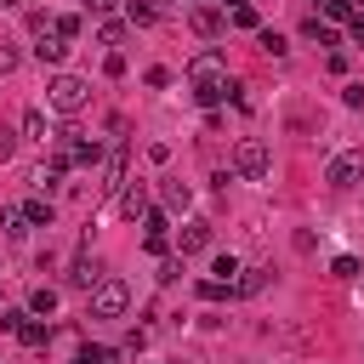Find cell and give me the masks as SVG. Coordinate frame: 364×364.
Returning <instances> with one entry per match:
<instances>
[{
    "mask_svg": "<svg viewBox=\"0 0 364 364\" xmlns=\"http://www.w3.org/2000/svg\"><path fill=\"white\" fill-rule=\"evenodd\" d=\"M102 74H108V80H119V74H125V57H119V51H108V63H102Z\"/></svg>",
    "mask_w": 364,
    "mask_h": 364,
    "instance_id": "34",
    "label": "cell"
},
{
    "mask_svg": "<svg viewBox=\"0 0 364 364\" xmlns=\"http://www.w3.org/2000/svg\"><path fill=\"white\" fill-rule=\"evenodd\" d=\"M188 80H193V97H199L205 108L228 102V63H222V51H199V57L188 63Z\"/></svg>",
    "mask_w": 364,
    "mask_h": 364,
    "instance_id": "1",
    "label": "cell"
},
{
    "mask_svg": "<svg viewBox=\"0 0 364 364\" xmlns=\"http://www.w3.org/2000/svg\"><path fill=\"white\" fill-rule=\"evenodd\" d=\"M301 34H307V40H318V46H341V40H336V23H324V17H307V23H301Z\"/></svg>",
    "mask_w": 364,
    "mask_h": 364,
    "instance_id": "19",
    "label": "cell"
},
{
    "mask_svg": "<svg viewBox=\"0 0 364 364\" xmlns=\"http://www.w3.org/2000/svg\"><path fill=\"white\" fill-rule=\"evenodd\" d=\"M46 28H51V34H63V40H68V46H74V40H80V17H51V23H46Z\"/></svg>",
    "mask_w": 364,
    "mask_h": 364,
    "instance_id": "26",
    "label": "cell"
},
{
    "mask_svg": "<svg viewBox=\"0 0 364 364\" xmlns=\"http://www.w3.org/2000/svg\"><path fill=\"white\" fill-rule=\"evenodd\" d=\"M125 307H131V290L119 279H97L91 284V318H119Z\"/></svg>",
    "mask_w": 364,
    "mask_h": 364,
    "instance_id": "4",
    "label": "cell"
},
{
    "mask_svg": "<svg viewBox=\"0 0 364 364\" xmlns=\"http://www.w3.org/2000/svg\"><path fill=\"white\" fill-rule=\"evenodd\" d=\"M0 228H6L11 239H23V233H28V216H23V205H6V210H0Z\"/></svg>",
    "mask_w": 364,
    "mask_h": 364,
    "instance_id": "22",
    "label": "cell"
},
{
    "mask_svg": "<svg viewBox=\"0 0 364 364\" xmlns=\"http://www.w3.org/2000/svg\"><path fill=\"white\" fill-rule=\"evenodd\" d=\"M273 171V154H267V142L262 136H239L233 142V176H245V182H262Z\"/></svg>",
    "mask_w": 364,
    "mask_h": 364,
    "instance_id": "3",
    "label": "cell"
},
{
    "mask_svg": "<svg viewBox=\"0 0 364 364\" xmlns=\"http://www.w3.org/2000/svg\"><path fill=\"white\" fill-rule=\"evenodd\" d=\"M182 279V256H159V284H176Z\"/></svg>",
    "mask_w": 364,
    "mask_h": 364,
    "instance_id": "30",
    "label": "cell"
},
{
    "mask_svg": "<svg viewBox=\"0 0 364 364\" xmlns=\"http://www.w3.org/2000/svg\"><path fill=\"white\" fill-rule=\"evenodd\" d=\"M330 273H336V279H358L364 267H358V256H336V262H330Z\"/></svg>",
    "mask_w": 364,
    "mask_h": 364,
    "instance_id": "29",
    "label": "cell"
},
{
    "mask_svg": "<svg viewBox=\"0 0 364 364\" xmlns=\"http://www.w3.org/2000/svg\"><path fill=\"white\" fill-rule=\"evenodd\" d=\"M97 40H102V46H119V40H125V23H119V17H102Z\"/></svg>",
    "mask_w": 364,
    "mask_h": 364,
    "instance_id": "27",
    "label": "cell"
},
{
    "mask_svg": "<svg viewBox=\"0 0 364 364\" xmlns=\"http://www.w3.org/2000/svg\"><path fill=\"white\" fill-rule=\"evenodd\" d=\"M199 6H216V0H199Z\"/></svg>",
    "mask_w": 364,
    "mask_h": 364,
    "instance_id": "39",
    "label": "cell"
},
{
    "mask_svg": "<svg viewBox=\"0 0 364 364\" xmlns=\"http://www.w3.org/2000/svg\"><path fill=\"white\" fill-rule=\"evenodd\" d=\"M97 279H102L97 256H91V250H74V262H68V284H74V290H91Z\"/></svg>",
    "mask_w": 364,
    "mask_h": 364,
    "instance_id": "8",
    "label": "cell"
},
{
    "mask_svg": "<svg viewBox=\"0 0 364 364\" xmlns=\"http://www.w3.org/2000/svg\"><path fill=\"white\" fill-rule=\"evenodd\" d=\"M57 165H63V171H74V165H80V171H97V165H102V142H97V136H68V142L57 148Z\"/></svg>",
    "mask_w": 364,
    "mask_h": 364,
    "instance_id": "5",
    "label": "cell"
},
{
    "mask_svg": "<svg viewBox=\"0 0 364 364\" xmlns=\"http://www.w3.org/2000/svg\"><path fill=\"white\" fill-rule=\"evenodd\" d=\"M11 68H17V51H11V46H0V74H11Z\"/></svg>",
    "mask_w": 364,
    "mask_h": 364,
    "instance_id": "37",
    "label": "cell"
},
{
    "mask_svg": "<svg viewBox=\"0 0 364 364\" xmlns=\"http://www.w3.org/2000/svg\"><path fill=\"white\" fill-rule=\"evenodd\" d=\"M125 23H136V28L159 23V0H125Z\"/></svg>",
    "mask_w": 364,
    "mask_h": 364,
    "instance_id": "16",
    "label": "cell"
},
{
    "mask_svg": "<svg viewBox=\"0 0 364 364\" xmlns=\"http://www.w3.org/2000/svg\"><path fill=\"white\" fill-rule=\"evenodd\" d=\"M228 11H233V23H239V28H256V23H262V17H256V6H250V0H245V6H228Z\"/></svg>",
    "mask_w": 364,
    "mask_h": 364,
    "instance_id": "31",
    "label": "cell"
},
{
    "mask_svg": "<svg viewBox=\"0 0 364 364\" xmlns=\"http://www.w3.org/2000/svg\"><path fill=\"white\" fill-rule=\"evenodd\" d=\"M353 17H364L358 0H324V23H353Z\"/></svg>",
    "mask_w": 364,
    "mask_h": 364,
    "instance_id": "21",
    "label": "cell"
},
{
    "mask_svg": "<svg viewBox=\"0 0 364 364\" xmlns=\"http://www.w3.org/2000/svg\"><path fill=\"white\" fill-rule=\"evenodd\" d=\"M114 6H119V0H85V11H91V17H108Z\"/></svg>",
    "mask_w": 364,
    "mask_h": 364,
    "instance_id": "36",
    "label": "cell"
},
{
    "mask_svg": "<svg viewBox=\"0 0 364 364\" xmlns=\"http://www.w3.org/2000/svg\"><path fill=\"white\" fill-rule=\"evenodd\" d=\"M267 284V267H239V279H233V296H256Z\"/></svg>",
    "mask_w": 364,
    "mask_h": 364,
    "instance_id": "18",
    "label": "cell"
},
{
    "mask_svg": "<svg viewBox=\"0 0 364 364\" xmlns=\"http://www.w3.org/2000/svg\"><path fill=\"white\" fill-rule=\"evenodd\" d=\"M46 102H51V114H80L91 102V80L85 74H51L46 80Z\"/></svg>",
    "mask_w": 364,
    "mask_h": 364,
    "instance_id": "2",
    "label": "cell"
},
{
    "mask_svg": "<svg viewBox=\"0 0 364 364\" xmlns=\"http://www.w3.org/2000/svg\"><path fill=\"white\" fill-rule=\"evenodd\" d=\"M239 267H245L239 256H216V262H210V273H216L222 284H233V279H239Z\"/></svg>",
    "mask_w": 364,
    "mask_h": 364,
    "instance_id": "24",
    "label": "cell"
},
{
    "mask_svg": "<svg viewBox=\"0 0 364 364\" xmlns=\"http://www.w3.org/2000/svg\"><path fill=\"white\" fill-rule=\"evenodd\" d=\"M23 216H28V228H51V216H57V210H51V199H46V193H34V199L23 205Z\"/></svg>",
    "mask_w": 364,
    "mask_h": 364,
    "instance_id": "17",
    "label": "cell"
},
{
    "mask_svg": "<svg viewBox=\"0 0 364 364\" xmlns=\"http://www.w3.org/2000/svg\"><path fill=\"white\" fill-rule=\"evenodd\" d=\"M23 136L28 142H46V114L40 108H23Z\"/></svg>",
    "mask_w": 364,
    "mask_h": 364,
    "instance_id": "23",
    "label": "cell"
},
{
    "mask_svg": "<svg viewBox=\"0 0 364 364\" xmlns=\"http://www.w3.org/2000/svg\"><path fill=\"white\" fill-rule=\"evenodd\" d=\"M188 23H193V34H199V40H216V34H222V6H193V17H188Z\"/></svg>",
    "mask_w": 364,
    "mask_h": 364,
    "instance_id": "13",
    "label": "cell"
},
{
    "mask_svg": "<svg viewBox=\"0 0 364 364\" xmlns=\"http://www.w3.org/2000/svg\"><path fill=\"white\" fill-rule=\"evenodd\" d=\"M114 358V347H97V341H85L80 353H74V364H108Z\"/></svg>",
    "mask_w": 364,
    "mask_h": 364,
    "instance_id": "25",
    "label": "cell"
},
{
    "mask_svg": "<svg viewBox=\"0 0 364 364\" xmlns=\"http://www.w3.org/2000/svg\"><path fill=\"white\" fill-rule=\"evenodd\" d=\"M28 313H34V318H51V313H57V290H51V284H40V290L28 296Z\"/></svg>",
    "mask_w": 364,
    "mask_h": 364,
    "instance_id": "20",
    "label": "cell"
},
{
    "mask_svg": "<svg viewBox=\"0 0 364 364\" xmlns=\"http://www.w3.org/2000/svg\"><path fill=\"white\" fill-rule=\"evenodd\" d=\"M347 28H353V46H364V17H353Z\"/></svg>",
    "mask_w": 364,
    "mask_h": 364,
    "instance_id": "38",
    "label": "cell"
},
{
    "mask_svg": "<svg viewBox=\"0 0 364 364\" xmlns=\"http://www.w3.org/2000/svg\"><path fill=\"white\" fill-rule=\"evenodd\" d=\"M11 336H17L23 347H46V341H51V324H46V318H34V313H23Z\"/></svg>",
    "mask_w": 364,
    "mask_h": 364,
    "instance_id": "12",
    "label": "cell"
},
{
    "mask_svg": "<svg viewBox=\"0 0 364 364\" xmlns=\"http://www.w3.org/2000/svg\"><path fill=\"white\" fill-rule=\"evenodd\" d=\"M57 182H63V165H57V159L34 171V188H40V193H46V188H57Z\"/></svg>",
    "mask_w": 364,
    "mask_h": 364,
    "instance_id": "28",
    "label": "cell"
},
{
    "mask_svg": "<svg viewBox=\"0 0 364 364\" xmlns=\"http://www.w3.org/2000/svg\"><path fill=\"white\" fill-rule=\"evenodd\" d=\"M34 57H40V63H63V57H68V40H63V34H51V28H40Z\"/></svg>",
    "mask_w": 364,
    "mask_h": 364,
    "instance_id": "14",
    "label": "cell"
},
{
    "mask_svg": "<svg viewBox=\"0 0 364 364\" xmlns=\"http://www.w3.org/2000/svg\"><path fill=\"white\" fill-rule=\"evenodd\" d=\"M125 182H131V176H125V148L102 154V182H97V188H102V193H119Z\"/></svg>",
    "mask_w": 364,
    "mask_h": 364,
    "instance_id": "9",
    "label": "cell"
},
{
    "mask_svg": "<svg viewBox=\"0 0 364 364\" xmlns=\"http://www.w3.org/2000/svg\"><path fill=\"white\" fill-rule=\"evenodd\" d=\"M142 245H148L154 256H171V216H165V210H148V216H142Z\"/></svg>",
    "mask_w": 364,
    "mask_h": 364,
    "instance_id": "7",
    "label": "cell"
},
{
    "mask_svg": "<svg viewBox=\"0 0 364 364\" xmlns=\"http://www.w3.org/2000/svg\"><path fill=\"white\" fill-rule=\"evenodd\" d=\"M159 199H165V210H188V199H193V188H188L182 176H165V188H159Z\"/></svg>",
    "mask_w": 364,
    "mask_h": 364,
    "instance_id": "15",
    "label": "cell"
},
{
    "mask_svg": "<svg viewBox=\"0 0 364 364\" xmlns=\"http://www.w3.org/2000/svg\"><path fill=\"white\" fill-rule=\"evenodd\" d=\"M341 102H347V108H364V80H347V85H341Z\"/></svg>",
    "mask_w": 364,
    "mask_h": 364,
    "instance_id": "33",
    "label": "cell"
},
{
    "mask_svg": "<svg viewBox=\"0 0 364 364\" xmlns=\"http://www.w3.org/2000/svg\"><path fill=\"white\" fill-rule=\"evenodd\" d=\"M176 250H182V256H199V250H210V222H182V233H176Z\"/></svg>",
    "mask_w": 364,
    "mask_h": 364,
    "instance_id": "10",
    "label": "cell"
},
{
    "mask_svg": "<svg viewBox=\"0 0 364 364\" xmlns=\"http://www.w3.org/2000/svg\"><path fill=\"white\" fill-rule=\"evenodd\" d=\"M324 182H330L336 193H347V188H358V182H364V154H358V148H347V154H336V159H330V171H324Z\"/></svg>",
    "mask_w": 364,
    "mask_h": 364,
    "instance_id": "6",
    "label": "cell"
},
{
    "mask_svg": "<svg viewBox=\"0 0 364 364\" xmlns=\"http://www.w3.org/2000/svg\"><path fill=\"white\" fill-rule=\"evenodd\" d=\"M148 210H154V205H148V188H142V182H125V188H119V216L136 222V216H148Z\"/></svg>",
    "mask_w": 364,
    "mask_h": 364,
    "instance_id": "11",
    "label": "cell"
},
{
    "mask_svg": "<svg viewBox=\"0 0 364 364\" xmlns=\"http://www.w3.org/2000/svg\"><path fill=\"white\" fill-rule=\"evenodd\" d=\"M11 148H17V136H11V131H6V125H0V165H6V159H11Z\"/></svg>",
    "mask_w": 364,
    "mask_h": 364,
    "instance_id": "35",
    "label": "cell"
},
{
    "mask_svg": "<svg viewBox=\"0 0 364 364\" xmlns=\"http://www.w3.org/2000/svg\"><path fill=\"white\" fill-rule=\"evenodd\" d=\"M262 51H267V57H284L290 46H284V34H273V28H262Z\"/></svg>",
    "mask_w": 364,
    "mask_h": 364,
    "instance_id": "32",
    "label": "cell"
}]
</instances>
